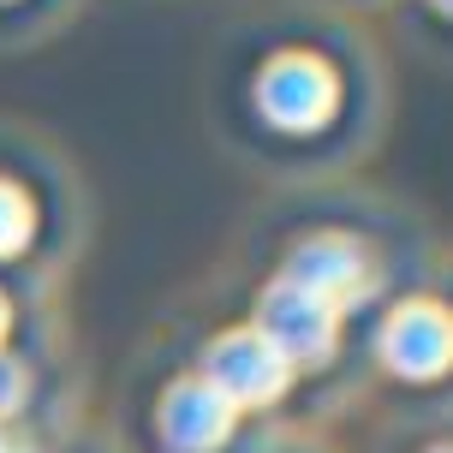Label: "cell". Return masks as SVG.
<instances>
[{
  "label": "cell",
  "instance_id": "6da1fadb",
  "mask_svg": "<svg viewBox=\"0 0 453 453\" xmlns=\"http://www.w3.org/2000/svg\"><path fill=\"white\" fill-rule=\"evenodd\" d=\"M257 334L287 358V370H293V364H317V358L334 352L340 311H334V304H322L317 293L293 287V280L280 274L269 293H263V304H257Z\"/></svg>",
  "mask_w": 453,
  "mask_h": 453
},
{
  "label": "cell",
  "instance_id": "7a4b0ae2",
  "mask_svg": "<svg viewBox=\"0 0 453 453\" xmlns=\"http://www.w3.org/2000/svg\"><path fill=\"white\" fill-rule=\"evenodd\" d=\"M287 376H293V370H287V358H280V352H274L257 328H233V334H221L203 352V382L215 388L233 411L274 400V394L287 388Z\"/></svg>",
  "mask_w": 453,
  "mask_h": 453
},
{
  "label": "cell",
  "instance_id": "3957f363",
  "mask_svg": "<svg viewBox=\"0 0 453 453\" xmlns=\"http://www.w3.org/2000/svg\"><path fill=\"white\" fill-rule=\"evenodd\" d=\"M257 102H263V113H269L274 126L311 132V126H322L334 113V72L322 66V60H311V54H280L263 72Z\"/></svg>",
  "mask_w": 453,
  "mask_h": 453
},
{
  "label": "cell",
  "instance_id": "277c9868",
  "mask_svg": "<svg viewBox=\"0 0 453 453\" xmlns=\"http://www.w3.org/2000/svg\"><path fill=\"white\" fill-rule=\"evenodd\" d=\"M287 280L304 287V293H317L322 304L346 311V304H358V298L370 293V280H376V274H370V263H364V250L352 245V239L322 233V239H304V245L293 250Z\"/></svg>",
  "mask_w": 453,
  "mask_h": 453
},
{
  "label": "cell",
  "instance_id": "5b68a950",
  "mask_svg": "<svg viewBox=\"0 0 453 453\" xmlns=\"http://www.w3.org/2000/svg\"><path fill=\"white\" fill-rule=\"evenodd\" d=\"M448 317L435 311V304H406V311H394L382 328V358L400 370V376H411V382H430V376H441L448 370Z\"/></svg>",
  "mask_w": 453,
  "mask_h": 453
},
{
  "label": "cell",
  "instance_id": "8992f818",
  "mask_svg": "<svg viewBox=\"0 0 453 453\" xmlns=\"http://www.w3.org/2000/svg\"><path fill=\"white\" fill-rule=\"evenodd\" d=\"M226 430H233V406H226L203 376H185V382L167 388V400H161V435H167L180 453L221 448Z\"/></svg>",
  "mask_w": 453,
  "mask_h": 453
},
{
  "label": "cell",
  "instance_id": "52a82bcc",
  "mask_svg": "<svg viewBox=\"0 0 453 453\" xmlns=\"http://www.w3.org/2000/svg\"><path fill=\"white\" fill-rule=\"evenodd\" d=\"M24 239H30V203H24L19 185L0 180V257H12Z\"/></svg>",
  "mask_w": 453,
  "mask_h": 453
},
{
  "label": "cell",
  "instance_id": "ba28073f",
  "mask_svg": "<svg viewBox=\"0 0 453 453\" xmlns=\"http://www.w3.org/2000/svg\"><path fill=\"white\" fill-rule=\"evenodd\" d=\"M19 400H24V370L12 358H0V418L19 411Z\"/></svg>",
  "mask_w": 453,
  "mask_h": 453
},
{
  "label": "cell",
  "instance_id": "9c48e42d",
  "mask_svg": "<svg viewBox=\"0 0 453 453\" xmlns=\"http://www.w3.org/2000/svg\"><path fill=\"white\" fill-rule=\"evenodd\" d=\"M6 322H12V317H6V298H0V334H6Z\"/></svg>",
  "mask_w": 453,
  "mask_h": 453
},
{
  "label": "cell",
  "instance_id": "30bf717a",
  "mask_svg": "<svg viewBox=\"0 0 453 453\" xmlns=\"http://www.w3.org/2000/svg\"><path fill=\"white\" fill-rule=\"evenodd\" d=\"M0 453H6V441H0Z\"/></svg>",
  "mask_w": 453,
  "mask_h": 453
}]
</instances>
